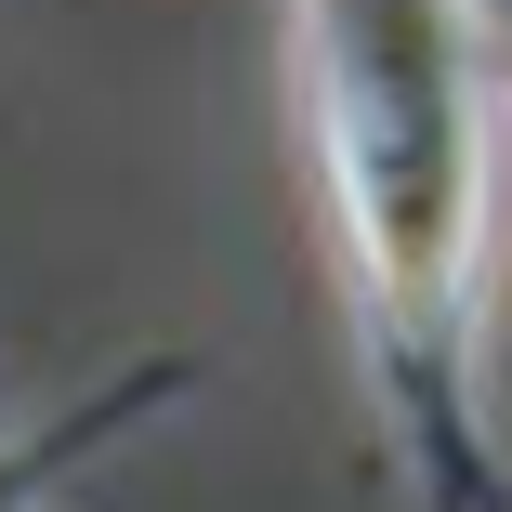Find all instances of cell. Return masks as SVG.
<instances>
[{
    "label": "cell",
    "mask_w": 512,
    "mask_h": 512,
    "mask_svg": "<svg viewBox=\"0 0 512 512\" xmlns=\"http://www.w3.org/2000/svg\"><path fill=\"white\" fill-rule=\"evenodd\" d=\"M184 394H197V368L171 355V368H145V381H119L106 407H66L53 434H14V447H0V512H40L53 486H79L92 460H106L119 434H145V407H184Z\"/></svg>",
    "instance_id": "2"
},
{
    "label": "cell",
    "mask_w": 512,
    "mask_h": 512,
    "mask_svg": "<svg viewBox=\"0 0 512 512\" xmlns=\"http://www.w3.org/2000/svg\"><path fill=\"white\" fill-rule=\"evenodd\" d=\"M289 92L407 512H512V447L486 407L512 53L486 0H289Z\"/></svg>",
    "instance_id": "1"
}]
</instances>
